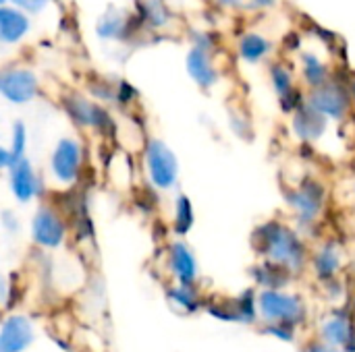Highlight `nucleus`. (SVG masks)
I'll return each instance as SVG.
<instances>
[{
  "instance_id": "obj_30",
  "label": "nucleus",
  "mask_w": 355,
  "mask_h": 352,
  "mask_svg": "<svg viewBox=\"0 0 355 352\" xmlns=\"http://www.w3.org/2000/svg\"><path fill=\"white\" fill-rule=\"evenodd\" d=\"M279 6V0H250L248 10L252 12H260V10H272Z\"/></svg>"
},
{
  "instance_id": "obj_3",
  "label": "nucleus",
  "mask_w": 355,
  "mask_h": 352,
  "mask_svg": "<svg viewBox=\"0 0 355 352\" xmlns=\"http://www.w3.org/2000/svg\"><path fill=\"white\" fill-rule=\"evenodd\" d=\"M306 102L312 108H316L320 114H324L329 120H339V122L345 120L355 108L349 85L339 81L335 75L327 83L306 89Z\"/></svg>"
},
{
  "instance_id": "obj_13",
  "label": "nucleus",
  "mask_w": 355,
  "mask_h": 352,
  "mask_svg": "<svg viewBox=\"0 0 355 352\" xmlns=\"http://www.w3.org/2000/svg\"><path fill=\"white\" fill-rule=\"evenodd\" d=\"M235 54H237V58L243 64L258 66V64L266 62L275 54V44L264 33H260L256 29H250V31H243L237 37V41H235Z\"/></svg>"
},
{
  "instance_id": "obj_32",
  "label": "nucleus",
  "mask_w": 355,
  "mask_h": 352,
  "mask_svg": "<svg viewBox=\"0 0 355 352\" xmlns=\"http://www.w3.org/2000/svg\"><path fill=\"white\" fill-rule=\"evenodd\" d=\"M4 297H6V284H4V280L0 276V301H4Z\"/></svg>"
},
{
  "instance_id": "obj_34",
  "label": "nucleus",
  "mask_w": 355,
  "mask_h": 352,
  "mask_svg": "<svg viewBox=\"0 0 355 352\" xmlns=\"http://www.w3.org/2000/svg\"><path fill=\"white\" fill-rule=\"evenodd\" d=\"M349 91H352V98H354V106H355V79L349 81Z\"/></svg>"
},
{
  "instance_id": "obj_21",
  "label": "nucleus",
  "mask_w": 355,
  "mask_h": 352,
  "mask_svg": "<svg viewBox=\"0 0 355 352\" xmlns=\"http://www.w3.org/2000/svg\"><path fill=\"white\" fill-rule=\"evenodd\" d=\"M196 214H193V203L187 195L179 193L175 197V212H173V228L177 234H187L193 226Z\"/></svg>"
},
{
  "instance_id": "obj_23",
  "label": "nucleus",
  "mask_w": 355,
  "mask_h": 352,
  "mask_svg": "<svg viewBox=\"0 0 355 352\" xmlns=\"http://www.w3.org/2000/svg\"><path fill=\"white\" fill-rule=\"evenodd\" d=\"M27 141H29V133H27V127L25 122L17 120L12 124V133H10V154H12V164L19 162L21 158H25V151H27Z\"/></svg>"
},
{
  "instance_id": "obj_2",
  "label": "nucleus",
  "mask_w": 355,
  "mask_h": 352,
  "mask_svg": "<svg viewBox=\"0 0 355 352\" xmlns=\"http://www.w3.org/2000/svg\"><path fill=\"white\" fill-rule=\"evenodd\" d=\"M144 170L150 185L156 191H171L179 183V160L171 145L158 137H152L144 145Z\"/></svg>"
},
{
  "instance_id": "obj_36",
  "label": "nucleus",
  "mask_w": 355,
  "mask_h": 352,
  "mask_svg": "<svg viewBox=\"0 0 355 352\" xmlns=\"http://www.w3.org/2000/svg\"><path fill=\"white\" fill-rule=\"evenodd\" d=\"M354 195H355V183H354Z\"/></svg>"
},
{
  "instance_id": "obj_8",
  "label": "nucleus",
  "mask_w": 355,
  "mask_h": 352,
  "mask_svg": "<svg viewBox=\"0 0 355 352\" xmlns=\"http://www.w3.org/2000/svg\"><path fill=\"white\" fill-rule=\"evenodd\" d=\"M69 226L64 216L50 203H44L35 210L31 218V241L40 249H58L67 239Z\"/></svg>"
},
{
  "instance_id": "obj_15",
  "label": "nucleus",
  "mask_w": 355,
  "mask_h": 352,
  "mask_svg": "<svg viewBox=\"0 0 355 352\" xmlns=\"http://www.w3.org/2000/svg\"><path fill=\"white\" fill-rule=\"evenodd\" d=\"M33 342V326L25 315H8L0 326V352H23Z\"/></svg>"
},
{
  "instance_id": "obj_19",
  "label": "nucleus",
  "mask_w": 355,
  "mask_h": 352,
  "mask_svg": "<svg viewBox=\"0 0 355 352\" xmlns=\"http://www.w3.org/2000/svg\"><path fill=\"white\" fill-rule=\"evenodd\" d=\"M268 79H270V87H272V91L277 93L279 100H283L285 95H289L293 89L300 87L297 77H295V71L283 58L270 62V66H268Z\"/></svg>"
},
{
  "instance_id": "obj_12",
  "label": "nucleus",
  "mask_w": 355,
  "mask_h": 352,
  "mask_svg": "<svg viewBox=\"0 0 355 352\" xmlns=\"http://www.w3.org/2000/svg\"><path fill=\"white\" fill-rule=\"evenodd\" d=\"M260 309L264 317L268 319H281V322H297L304 315V305L293 295H283L279 290H266L260 295Z\"/></svg>"
},
{
  "instance_id": "obj_16",
  "label": "nucleus",
  "mask_w": 355,
  "mask_h": 352,
  "mask_svg": "<svg viewBox=\"0 0 355 352\" xmlns=\"http://www.w3.org/2000/svg\"><path fill=\"white\" fill-rule=\"evenodd\" d=\"M31 31V19L25 10L12 4H0V44L15 46Z\"/></svg>"
},
{
  "instance_id": "obj_29",
  "label": "nucleus",
  "mask_w": 355,
  "mask_h": 352,
  "mask_svg": "<svg viewBox=\"0 0 355 352\" xmlns=\"http://www.w3.org/2000/svg\"><path fill=\"white\" fill-rule=\"evenodd\" d=\"M220 8L231 10V12H239V10H248L250 0H216Z\"/></svg>"
},
{
  "instance_id": "obj_1",
  "label": "nucleus",
  "mask_w": 355,
  "mask_h": 352,
  "mask_svg": "<svg viewBox=\"0 0 355 352\" xmlns=\"http://www.w3.org/2000/svg\"><path fill=\"white\" fill-rule=\"evenodd\" d=\"M256 245L268 257V261L287 268L300 270L306 263V245L302 239L283 222H266L256 230Z\"/></svg>"
},
{
  "instance_id": "obj_24",
  "label": "nucleus",
  "mask_w": 355,
  "mask_h": 352,
  "mask_svg": "<svg viewBox=\"0 0 355 352\" xmlns=\"http://www.w3.org/2000/svg\"><path fill=\"white\" fill-rule=\"evenodd\" d=\"M322 334H324V338L331 340L333 344H347V340H349V336H352L347 322H345V319H339V317L333 319V322H329V324L324 326Z\"/></svg>"
},
{
  "instance_id": "obj_11",
  "label": "nucleus",
  "mask_w": 355,
  "mask_h": 352,
  "mask_svg": "<svg viewBox=\"0 0 355 352\" xmlns=\"http://www.w3.org/2000/svg\"><path fill=\"white\" fill-rule=\"evenodd\" d=\"M8 187L19 203H29L42 193V180L27 158H21L8 168Z\"/></svg>"
},
{
  "instance_id": "obj_28",
  "label": "nucleus",
  "mask_w": 355,
  "mask_h": 352,
  "mask_svg": "<svg viewBox=\"0 0 355 352\" xmlns=\"http://www.w3.org/2000/svg\"><path fill=\"white\" fill-rule=\"evenodd\" d=\"M6 2H10L12 6L25 10L27 15H37L48 6V0H6Z\"/></svg>"
},
{
  "instance_id": "obj_4",
  "label": "nucleus",
  "mask_w": 355,
  "mask_h": 352,
  "mask_svg": "<svg viewBox=\"0 0 355 352\" xmlns=\"http://www.w3.org/2000/svg\"><path fill=\"white\" fill-rule=\"evenodd\" d=\"M85 147L75 137H60L50 156V174L60 187H73L83 172Z\"/></svg>"
},
{
  "instance_id": "obj_5",
  "label": "nucleus",
  "mask_w": 355,
  "mask_h": 352,
  "mask_svg": "<svg viewBox=\"0 0 355 352\" xmlns=\"http://www.w3.org/2000/svg\"><path fill=\"white\" fill-rule=\"evenodd\" d=\"M285 203L293 216L304 224H314L327 205V189L314 178H306L300 185L285 191Z\"/></svg>"
},
{
  "instance_id": "obj_17",
  "label": "nucleus",
  "mask_w": 355,
  "mask_h": 352,
  "mask_svg": "<svg viewBox=\"0 0 355 352\" xmlns=\"http://www.w3.org/2000/svg\"><path fill=\"white\" fill-rule=\"evenodd\" d=\"M297 66H300L297 71H300V81L304 83V89L318 87L335 75L331 64L314 50H302L297 56Z\"/></svg>"
},
{
  "instance_id": "obj_27",
  "label": "nucleus",
  "mask_w": 355,
  "mask_h": 352,
  "mask_svg": "<svg viewBox=\"0 0 355 352\" xmlns=\"http://www.w3.org/2000/svg\"><path fill=\"white\" fill-rule=\"evenodd\" d=\"M135 98H137V89H135L129 81L121 79V81L114 85V102H116V104L129 106V104H133Z\"/></svg>"
},
{
  "instance_id": "obj_35",
  "label": "nucleus",
  "mask_w": 355,
  "mask_h": 352,
  "mask_svg": "<svg viewBox=\"0 0 355 352\" xmlns=\"http://www.w3.org/2000/svg\"><path fill=\"white\" fill-rule=\"evenodd\" d=\"M0 4H6V0H0Z\"/></svg>"
},
{
  "instance_id": "obj_9",
  "label": "nucleus",
  "mask_w": 355,
  "mask_h": 352,
  "mask_svg": "<svg viewBox=\"0 0 355 352\" xmlns=\"http://www.w3.org/2000/svg\"><path fill=\"white\" fill-rule=\"evenodd\" d=\"M329 122L331 120L324 114H320L316 108H312L308 102H304L295 112L289 114L291 133L302 143H318L329 131Z\"/></svg>"
},
{
  "instance_id": "obj_7",
  "label": "nucleus",
  "mask_w": 355,
  "mask_h": 352,
  "mask_svg": "<svg viewBox=\"0 0 355 352\" xmlns=\"http://www.w3.org/2000/svg\"><path fill=\"white\" fill-rule=\"evenodd\" d=\"M0 95L15 106H25L40 95L37 75L19 64H8L0 68Z\"/></svg>"
},
{
  "instance_id": "obj_25",
  "label": "nucleus",
  "mask_w": 355,
  "mask_h": 352,
  "mask_svg": "<svg viewBox=\"0 0 355 352\" xmlns=\"http://www.w3.org/2000/svg\"><path fill=\"white\" fill-rule=\"evenodd\" d=\"M189 286H191V284H181V286H177V288H171V290H168V297H171L177 305H181L183 309L196 311V309H198V301H196V295H193V290H191Z\"/></svg>"
},
{
  "instance_id": "obj_6",
  "label": "nucleus",
  "mask_w": 355,
  "mask_h": 352,
  "mask_svg": "<svg viewBox=\"0 0 355 352\" xmlns=\"http://www.w3.org/2000/svg\"><path fill=\"white\" fill-rule=\"evenodd\" d=\"M62 110L79 129H96L102 135L114 131V120L110 112L102 104L92 102L77 91H69L62 95Z\"/></svg>"
},
{
  "instance_id": "obj_10",
  "label": "nucleus",
  "mask_w": 355,
  "mask_h": 352,
  "mask_svg": "<svg viewBox=\"0 0 355 352\" xmlns=\"http://www.w3.org/2000/svg\"><path fill=\"white\" fill-rule=\"evenodd\" d=\"M185 68L187 75L191 77V81L200 87V89H212L218 85L223 73L216 64V56L214 52L202 50L198 46H191L187 56H185Z\"/></svg>"
},
{
  "instance_id": "obj_26",
  "label": "nucleus",
  "mask_w": 355,
  "mask_h": 352,
  "mask_svg": "<svg viewBox=\"0 0 355 352\" xmlns=\"http://www.w3.org/2000/svg\"><path fill=\"white\" fill-rule=\"evenodd\" d=\"M218 37L216 33L212 31H193L191 33V46H198L202 50H208V52H214L216 54V48H218Z\"/></svg>"
},
{
  "instance_id": "obj_20",
  "label": "nucleus",
  "mask_w": 355,
  "mask_h": 352,
  "mask_svg": "<svg viewBox=\"0 0 355 352\" xmlns=\"http://www.w3.org/2000/svg\"><path fill=\"white\" fill-rule=\"evenodd\" d=\"M135 15L150 29H162L173 21V12L162 0H139Z\"/></svg>"
},
{
  "instance_id": "obj_18",
  "label": "nucleus",
  "mask_w": 355,
  "mask_h": 352,
  "mask_svg": "<svg viewBox=\"0 0 355 352\" xmlns=\"http://www.w3.org/2000/svg\"><path fill=\"white\" fill-rule=\"evenodd\" d=\"M168 266L179 284H193L198 278V261L191 249L183 241H175L168 247Z\"/></svg>"
},
{
  "instance_id": "obj_33",
  "label": "nucleus",
  "mask_w": 355,
  "mask_h": 352,
  "mask_svg": "<svg viewBox=\"0 0 355 352\" xmlns=\"http://www.w3.org/2000/svg\"><path fill=\"white\" fill-rule=\"evenodd\" d=\"M310 352H335V351H331V349H327V346H314Z\"/></svg>"
},
{
  "instance_id": "obj_31",
  "label": "nucleus",
  "mask_w": 355,
  "mask_h": 352,
  "mask_svg": "<svg viewBox=\"0 0 355 352\" xmlns=\"http://www.w3.org/2000/svg\"><path fill=\"white\" fill-rule=\"evenodd\" d=\"M12 166V154L8 147L0 145V170H8Z\"/></svg>"
},
{
  "instance_id": "obj_14",
  "label": "nucleus",
  "mask_w": 355,
  "mask_h": 352,
  "mask_svg": "<svg viewBox=\"0 0 355 352\" xmlns=\"http://www.w3.org/2000/svg\"><path fill=\"white\" fill-rule=\"evenodd\" d=\"M144 23L139 21L137 15H127L121 12L119 8H108L98 25H96V33L100 39H129L133 33H137V27H141Z\"/></svg>"
},
{
  "instance_id": "obj_22",
  "label": "nucleus",
  "mask_w": 355,
  "mask_h": 352,
  "mask_svg": "<svg viewBox=\"0 0 355 352\" xmlns=\"http://www.w3.org/2000/svg\"><path fill=\"white\" fill-rule=\"evenodd\" d=\"M314 268L316 274L320 278H333L337 274V270L341 268V253L337 249V245L327 243L314 257Z\"/></svg>"
}]
</instances>
